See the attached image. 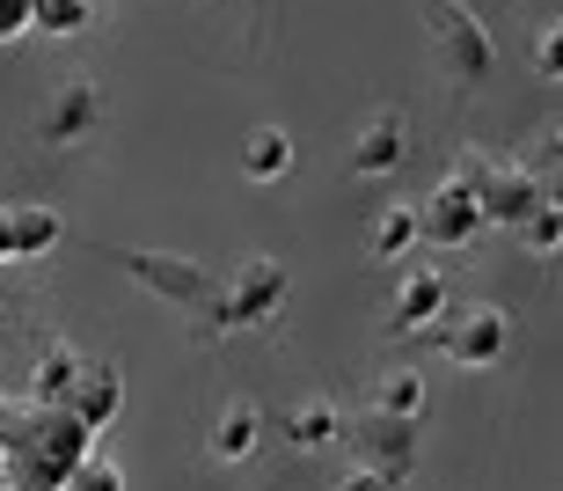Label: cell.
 <instances>
[{"instance_id": "1", "label": "cell", "mask_w": 563, "mask_h": 491, "mask_svg": "<svg viewBox=\"0 0 563 491\" xmlns=\"http://www.w3.org/2000/svg\"><path fill=\"white\" fill-rule=\"evenodd\" d=\"M96 433L74 418L66 404H30L22 396L8 433H0V455H8V484L15 491H59V477L88 455Z\"/></svg>"}, {"instance_id": "2", "label": "cell", "mask_w": 563, "mask_h": 491, "mask_svg": "<svg viewBox=\"0 0 563 491\" xmlns=\"http://www.w3.org/2000/svg\"><path fill=\"white\" fill-rule=\"evenodd\" d=\"M424 22H432V52L439 66L454 74L461 88L490 81V66H498V44H490V30H483L461 0H424Z\"/></svg>"}, {"instance_id": "3", "label": "cell", "mask_w": 563, "mask_h": 491, "mask_svg": "<svg viewBox=\"0 0 563 491\" xmlns=\"http://www.w3.org/2000/svg\"><path fill=\"white\" fill-rule=\"evenodd\" d=\"M212 323H228V330H256V323H272L286 308V264L278 257H250L228 286H212L206 294Z\"/></svg>"}, {"instance_id": "4", "label": "cell", "mask_w": 563, "mask_h": 491, "mask_svg": "<svg viewBox=\"0 0 563 491\" xmlns=\"http://www.w3.org/2000/svg\"><path fill=\"white\" fill-rule=\"evenodd\" d=\"M483 236V206H476V162L468 170H446L432 184V198L418 206V242L432 250H468Z\"/></svg>"}, {"instance_id": "5", "label": "cell", "mask_w": 563, "mask_h": 491, "mask_svg": "<svg viewBox=\"0 0 563 491\" xmlns=\"http://www.w3.org/2000/svg\"><path fill=\"white\" fill-rule=\"evenodd\" d=\"M446 330H439V352L454 367H498L505 352H512V316L505 308H490V301H468V308H446Z\"/></svg>"}, {"instance_id": "6", "label": "cell", "mask_w": 563, "mask_h": 491, "mask_svg": "<svg viewBox=\"0 0 563 491\" xmlns=\"http://www.w3.org/2000/svg\"><path fill=\"white\" fill-rule=\"evenodd\" d=\"M549 198V184L527 162H498V170H476V206H483V228H520L534 206Z\"/></svg>"}, {"instance_id": "7", "label": "cell", "mask_w": 563, "mask_h": 491, "mask_svg": "<svg viewBox=\"0 0 563 491\" xmlns=\"http://www.w3.org/2000/svg\"><path fill=\"white\" fill-rule=\"evenodd\" d=\"M66 411H74L88 433L118 426V411H125V367L118 360H81V374L66 389Z\"/></svg>"}, {"instance_id": "8", "label": "cell", "mask_w": 563, "mask_h": 491, "mask_svg": "<svg viewBox=\"0 0 563 491\" xmlns=\"http://www.w3.org/2000/svg\"><path fill=\"white\" fill-rule=\"evenodd\" d=\"M358 462L402 484V477L418 470V418H388V411H374V418L358 426Z\"/></svg>"}, {"instance_id": "9", "label": "cell", "mask_w": 563, "mask_h": 491, "mask_svg": "<svg viewBox=\"0 0 563 491\" xmlns=\"http://www.w3.org/2000/svg\"><path fill=\"white\" fill-rule=\"evenodd\" d=\"M352 176H396L402 162H410V126H402V110H374L366 126H358L352 140Z\"/></svg>"}, {"instance_id": "10", "label": "cell", "mask_w": 563, "mask_h": 491, "mask_svg": "<svg viewBox=\"0 0 563 491\" xmlns=\"http://www.w3.org/2000/svg\"><path fill=\"white\" fill-rule=\"evenodd\" d=\"M96 126H103V96H96V81H66L59 96H52V110L37 118L44 148H81V140H96Z\"/></svg>"}, {"instance_id": "11", "label": "cell", "mask_w": 563, "mask_h": 491, "mask_svg": "<svg viewBox=\"0 0 563 491\" xmlns=\"http://www.w3.org/2000/svg\"><path fill=\"white\" fill-rule=\"evenodd\" d=\"M125 264H132V279H140V286H154V294H168V301H184V308H206V294H212V279L198 272L190 257H154V250H132Z\"/></svg>"}, {"instance_id": "12", "label": "cell", "mask_w": 563, "mask_h": 491, "mask_svg": "<svg viewBox=\"0 0 563 491\" xmlns=\"http://www.w3.org/2000/svg\"><path fill=\"white\" fill-rule=\"evenodd\" d=\"M0 228H8V250H15V264H22V257L59 250V236H66L59 206H37V198H15V206H0Z\"/></svg>"}, {"instance_id": "13", "label": "cell", "mask_w": 563, "mask_h": 491, "mask_svg": "<svg viewBox=\"0 0 563 491\" xmlns=\"http://www.w3.org/2000/svg\"><path fill=\"white\" fill-rule=\"evenodd\" d=\"M410 250H418V206H402V198L374 206V220H366V257H374V264H402Z\"/></svg>"}, {"instance_id": "14", "label": "cell", "mask_w": 563, "mask_h": 491, "mask_svg": "<svg viewBox=\"0 0 563 491\" xmlns=\"http://www.w3.org/2000/svg\"><path fill=\"white\" fill-rule=\"evenodd\" d=\"M446 279L424 264V272H402V286H396V330H432L439 316H446Z\"/></svg>"}, {"instance_id": "15", "label": "cell", "mask_w": 563, "mask_h": 491, "mask_svg": "<svg viewBox=\"0 0 563 491\" xmlns=\"http://www.w3.org/2000/svg\"><path fill=\"white\" fill-rule=\"evenodd\" d=\"M212 462H250L256 448H264V411L256 404H228L220 418H212Z\"/></svg>"}, {"instance_id": "16", "label": "cell", "mask_w": 563, "mask_h": 491, "mask_svg": "<svg viewBox=\"0 0 563 491\" xmlns=\"http://www.w3.org/2000/svg\"><path fill=\"white\" fill-rule=\"evenodd\" d=\"M74 374H81V352H74L66 338L37 345V360H30V404H66Z\"/></svg>"}, {"instance_id": "17", "label": "cell", "mask_w": 563, "mask_h": 491, "mask_svg": "<svg viewBox=\"0 0 563 491\" xmlns=\"http://www.w3.org/2000/svg\"><path fill=\"white\" fill-rule=\"evenodd\" d=\"M286 170H292V132H286V126H256L250 140H242V176H256V184H278Z\"/></svg>"}, {"instance_id": "18", "label": "cell", "mask_w": 563, "mask_h": 491, "mask_svg": "<svg viewBox=\"0 0 563 491\" xmlns=\"http://www.w3.org/2000/svg\"><path fill=\"white\" fill-rule=\"evenodd\" d=\"M286 440L292 448H330V440H344V411L330 404V396H308L300 411H286Z\"/></svg>"}, {"instance_id": "19", "label": "cell", "mask_w": 563, "mask_h": 491, "mask_svg": "<svg viewBox=\"0 0 563 491\" xmlns=\"http://www.w3.org/2000/svg\"><path fill=\"white\" fill-rule=\"evenodd\" d=\"M96 22V0H30V30H52V37H81Z\"/></svg>"}, {"instance_id": "20", "label": "cell", "mask_w": 563, "mask_h": 491, "mask_svg": "<svg viewBox=\"0 0 563 491\" xmlns=\"http://www.w3.org/2000/svg\"><path fill=\"white\" fill-rule=\"evenodd\" d=\"M374 411H388V418H418L424 411V374H410V367L380 374L374 382Z\"/></svg>"}, {"instance_id": "21", "label": "cell", "mask_w": 563, "mask_h": 491, "mask_svg": "<svg viewBox=\"0 0 563 491\" xmlns=\"http://www.w3.org/2000/svg\"><path fill=\"white\" fill-rule=\"evenodd\" d=\"M59 491H125V470H118V462H110L103 448H88L81 462H74V470L59 477Z\"/></svg>"}, {"instance_id": "22", "label": "cell", "mask_w": 563, "mask_h": 491, "mask_svg": "<svg viewBox=\"0 0 563 491\" xmlns=\"http://www.w3.org/2000/svg\"><path fill=\"white\" fill-rule=\"evenodd\" d=\"M520 242H527L534 257H556V250H563V214H556V198H542V206L520 220Z\"/></svg>"}, {"instance_id": "23", "label": "cell", "mask_w": 563, "mask_h": 491, "mask_svg": "<svg viewBox=\"0 0 563 491\" xmlns=\"http://www.w3.org/2000/svg\"><path fill=\"white\" fill-rule=\"evenodd\" d=\"M534 74H542V81H563V30L556 22H542V37H534Z\"/></svg>"}, {"instance_id": "24", "label": "cell", "mask_w": 563, "mask_h": 491, "mask_svg": "<svg viewBox=\"0 0 563 491\" xmlns=\"http://www.w3.org/2000/svg\"><path fill=\"white\" fill-rule=\"evenodd\" d=\"M30 37V0H0V44Z\"/></svg>"}, {"instance_id": "25", "label": "cell", "mask_w": 563, "mask_h": 491, "mask_svg": "<svg viewBox=\"0 0 563 491\" xmlns=\"http://www.w3.org/2000/svg\"><path fill=\"white\" fill-rule=\"evenodd\" d=\"M336 491H402L396 477H380V470H366V462H358V470H344L336 477Z\"/></svg>"}, {"instance_id": "26", "label": "cell", "mask_w": 563, "mask_h": 491, "mask_svg": "<svg viewBox=\"0 0 563 491\" xmlns=\"http://www.w3.org/2000/svg\"><path fill=\"white\" fill-rule=\"evenodd\" d=\"M8 418H15V404H8V396H0V433H8Z\"/></svg>"}, {"instance_id": "27", "label": "cell", "mask_w": 563, "mask_h": 491, "mask_svg": "<svg viewBox=\"0 0 563 491\" xmlns=\"http://www.w3.org/2000/svg\"><path fill=\"white\" fill-rule=\"evenodd\" d=\"M0 491H8V455H0Z\"/></svg>"}]
</instances>
